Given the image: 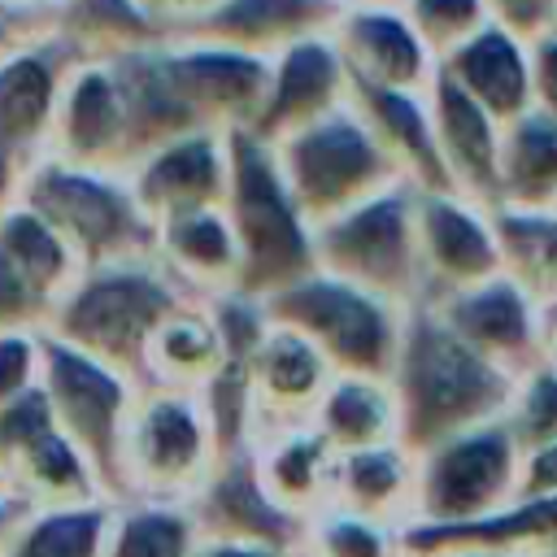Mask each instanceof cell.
Instances as JSON below:
<instances>
[{"instance_id": "1", "label": "cell", "mask_w": 557, "mask_h": 557, "mask_svg": "<svg viewBox=\"0 0 557 557\" xmlns=\"http://www.w3.org/2000/svg\"><path fill=\"white\" fill-rule=\"evenodd\" d=\"M387 383L396 396V444L418 457L457 431L505 418L518 379L457 339L431 305H409Z\"/></svg>"}, {"instance_id": "2", "label": "cell", "mask_w": 557, "mask_h": 557, "mask_svg": "<svg viewBox=\"0 0 557 557\" xmlns=\"http://www.w3.org/2000/svg\"><path fill=\"white\" fill-rule=\"evenodd\" d=\"M226 222L239 252L235 292L244 296H274L296 278L318 270L313 257V226L300 218L287 183L278 174L274 148L261 144L252 131H226Z\"/></svg>"}, {"instance_id": "3", "label": "cell", "mask_w": 557, "mask_h": 557, "mask_svg": "<svg viewBox=\"0 0 557 557\" xmlns=\"http://www.w3.org/2000/svg\"><path fill=\"white\" fill-rule=\"evenodd\" d=\"M183 287L161 270V261H122L83 270L65 296L52 305L44 335L96 357L100 366L126 374L144 387V357L148 339L165 313L183 305Z\"/></svg>"}, {"instance_id": "4", "label": "cell", "mask_w": 557, "mask_h": 557, "mask_svg": "<svg viewBox=\"0 0 557 557\" xmlns=\"http://www.w3.org/2000/svg\"><path fill=\"white\" fill-rule=\"evenodd\" d=\"M17 200L30 205L65 239L78 270L157 257V226L144 218L131 183L117 174L39 157L22 170Z\"/></svg>"}, {"instance_id": "5", "label": "cell", "mask_w": 557, "mask_h": 557, "mask_svg": "<svg viewBox=\"0 0 557 557\" xmlns=\"http://www.w3.org/2000/svg\"><path fill=\"white\" fill-rule=\"evenodd\" d=\"M261 309L274 326L305 335L335 374L366 379H392L409 313V305H396L322 270L296 278L292 287H278L261 300Z\"/></svg>"}, {"instance_id": "6", "label": "cell", "mask_w": 557, "mask_h": 557, "mask_svg": "<svg viewBox=\"0 0 557 557\" xmlns=\"http://www.w3.org/2000/svg\"><path fill=\"white\" fill-rule=\"evenodd\" d=\"M274 161L287 183V196L296 200L309 226H322L357 209L361 200L405 183L352 104H339L326 117L274 144Z\"/></svg>"}, {"instance_id": "7", "label": "cell", "mask_w": 557, "mask_h": 557, "mask_svg": "<svg viewBox=\"0 0 557 557\" xmlns=\"http://www.w3.org/2000/svg\"><path fill=\"white\" fill-rule=\"evenodd\" d=\"M39 387L48 396L57 426L70 435V444L91 466L104 500L109 505L131 500L122 440H126V418H131L139 387L126 374L100 366L96 357L61 344L44 331H39Z\"/></svg>"}, {"instance_id": "8", "label": "cell", "mask_w": 557, "mask_h": 557, "mask_svg": "<svg viewBox=\"0 0 557 557\" xmlns=\"http://www.w3.org/2000/svg\"><path fill=\"white\" fill-rule=\"evenodd\" d=\"M218 440L209 426V413L196 392L174 387H139L126 440H122V466L131 496L148 500H191L209 474L218 470Z\"/></svg>"}, {"instance_id": "9", "label": "cell", "mask_w": 557, "mask_h": 557, "mask_svg": "<svg viewBox=\"0 0 557 557\" xmlns=\"http://www.w3.org/2000/svg\"><path fill=\"white\" fill-rule=\"evenodd\" d=\"M313 257L322 274L357 283L396 305L422 300V265L413 239V187L396 183L357 209L313 226Z\"/></svg>"}, {"instance_id": "10", "label": "cell", "mask_w": 557, "mask_h": 557, "mask_svg": "<svg viewBox=\"0 0 557 557\" xmlns=\"http://www.w3.org/2000/svg\"><path fill=\"white\" fill-rule=\"evenodd\" d=\"M518 461H522V453L500 418L431 444L426 453L413 457L409 522L461 527V522H479V518L513 505Z\"/></svg>"}, {"instance_id": "11", "label": "cell", "mask_w": 557, "mask_h": 557, "mask_svg": "<svg viewBox=\"0 0 557 557\" xmlns=\"http://www.w3.org/2000/svg\"><path fill=\"white\" fill-rule=\"evenodd\" d=\"M0 479L30 509L104 500L91 466L57 426L39 383L0 409Z\"/></svg>"}, {"instance_id": "12", "label": "cell", "mask_w": 557, "mask_h": 557, "mask_svg": "<svg viewBox=\"0 0 557 557\" xmlns=\"http://www.w3.org/2000/svg\"><path fill=\"white\" fill-rule=\"evenodd\" d=\"M413 239L422 265L418 305L500 274L492 205H479L461 191H413Z\"/></svg>"}, {"instance_id": "13", "label": "cell", "mask_w": 557, "mask_h": 557, "mask_svg": "<svg viewBox=\"0 0 557 557\" xmlns=\"http://www.w3.org/2000/svg\"><path fill=\"white\" fill-rule=\"evenodd\" d=\"M426 305L444 318V326L457 339H466L474 352H483L492 366L509 370L513 379L544 357L540 300L509 274H492L474 287L448 292Z\"/></svg>"}, {"instance_id": "14", "label": "cell", "mask_w": 557, "mask_h": 557, "mask_svg": "<svg viewBox=\"0 0 557 557\" xmlns=\"http://www.w3.org/2000/svg\"><path fill=\"white\" fill-rule=\"evenodd\" d=\"M352 83L383 91H426L435 83V52L418 39L396 0H348L331 30Z\"/></svg>"}, {"instance_id": "15", "label": "cell", "mask_w": 557, "mask_h": 557, "mask_svg": "<svg viewBox=\"0 0 557 557\" xmlns=\"http://www.w3.org/2000/svg\"><path fill=\"white\" fill-rule=\"evenodd\" d=\"M339 104H348L344 57H339L331 35H313V39H300V44H292V48H283L274 57L265 100H261L257 117L244 131H252L261 144L274 148L287 135H296L300 126L326 117Z\"/></svg>"}, {"instance_id": "16", "label": "cell", "mask_w": 557, "mask_h": 557, "mask_svg": "<svg viewBox=\"0 0 557 557\" xmlns=\"http://www.w3.org/2000/svg\"><path fill=\"white\" fill-rule=\"evenodd\" d=\"M348 0H222L205 17L170 30L165 39H187V44H213V48H235L252 57H278L283 48L331 35Z\"/></svg>"}, {"instance_id": "17", "label": "cell", "mask_w": 557, "mask_h": 557, "mask_svg": "<svg viewBox=\"0 0 557 557\" xmlns=\"http://www.w3.org/2000/svg\"><path fill=\"white\" fill-rule=\"evenodd\" d=\"M244 370L252 392V440L309 422L318 396L335 379V370L322 361V352L305 335L274 322L261 335V344L248 352Z\"/></svg>"}, {"instance_id": "18", "label": "cell", "mask_w": 557, "mask_h": 557, "mask_svg": "<svg viewBox=\"0 0 557 557\" xmlns=\"http://www.w3.org/2000/svg\"><path fill=\"white\" fill-rule=\"evenodd\" d=\"M44 157L65 161V165H83V170L117 174V161H122V100H117L109 61H74L70 65V74L61 83V100H57V113H52Z\"/></svg>"}, {"instance_id": "19", "label": "cell", "mask_w": 557, "mask_h": 557, "mask_svg": "<svg viewBox=\"0 0 557 557\" xmlns=\"http://www.w3.org/2000/svg\"><path fill=\"white\" fill-rule=\"evenodd\" d=\"M226 135L218 131H200L187 139H174L165 148H157L152 157H144L126 183L135 205L144 209V218L152 226H161L165 218L178 213H196V209H218L226 200Z\"/></svg>"}, {"instance_id": "20", "label": "cell", "mask_w": 557, "mask_h": 557, "mask_svg": "<svg viewBox=\"0 0 557 557\" xmlns=\"http://www.w3.org/2000/svg\"><path fill=\"white\" fill-rule=\"evenodd\" d=\"M70 65L74 61L52 39L17 44L0 57V152H9L22 170L48 148L52 113Z\"/></svg>"}, {"instance_id": "21", "label": "cell", "mask_w": 557, "mask_h": 557, "mask_svg": "<svg viewBox=\"0 0 557 557\" xmlns=\"http://www.w3.org/2000/svg\"><path fill=\"white\" fill-rule=\"evenodd\" d=\"M426 109H431V126H435V144L448 170L453 191L479 200V205H496V183H500V122L474 104L461 87H453L440 70L435 83L426 87Z\"/></svg>"}, {"instance_id": "22", "label": "cell", "mask_w": 557, "mask_h": 557, "mask_svg": "<svg viewBox=\"0 0 557 557\" xmlns=\"http://www.w3.org/2000/svg\"><path fill=\"white\" fill-rule=\"evenodd\" d=\"M440 74L461 87L474 104H483L500 126L535 104L531 87V44L496 22L440 57Z\"/></svg>"}, {"instance_id": "23", "label": "cell", "mask_w": 557, "mask_h": 557, "mask_svg": "<svg viewBox=\"0 0 557 557\" xmlns=\"http://www.w3.org/2000/svg\"><path fill=\"white\" fill-rule=\"evenodd\" d=\"M348 104L357 109V117L370 126V135L383 144V152L392 157V165L400 170V178L413 191H453L440 144H435V126H431V109H426V91H383V87H366L348 78Z\"/></svg>"}, {"instance_id": "24", "label": "cell", "mask_w": 557, "mask_h": 557, "mask_svg": "<svg viewBox=\"0 0 557 557\" xmlns=\"http://www.w3.org/2000/svg\"><path fill=\"white\" fill-rule=\"evenodd\" d=\"M200 535H226V540H261V544H278L292 548L300 544V518L283 513L257 483L252 474V457H222L218 470L209 474V483L187 500Z\"/></svg>"}, {"instance_id": "25", "label": "cell", "mask_w": 557, "mask_h": 557, "mask_svg": "<svg viewBox=\"0 0 557 557\" xmlns=\"http://www.w3.org/2000/svg\"><path fill=\"white\" fill-rule=\"evenodd\" d=\"M252 457V474L261 483V492L292 518H309L313 509L331 505V479H335V448L309 426H283L270 431L261 440H252L248 448Z\"/></svg>"}, {"instance_id": "26", "label": "cell", "mask_w": 557, "mask_h": 557, "mask_svg": "<svg viewBox=\"0 0 557 557\" xmlns=\"http://www.w3.org/2000/svg\"><path fill=\"white\" fill-rule=\"evenodd\" d=\"M157 261L178 287H196L200 300L218 292H235L239 252L226 222V209H196L165 218L157 226Z\"/></svg>"}, {"instance_id": "27", "label": "cell", "mask_w": 557, "mask_h": 557, "mask_svg": "<svg viewBox=\"0 0 557 557\" xmlns=\"http://www.w3.org/2000/svg\"><path fill=\"white\" fill-rule=\"evenodd\" d=\"M448 548H509V553H535L557 548V496L544 500H513L479 522L461 527H400V553L440 557Z\"/></svg>"}, {"instance_id": "28", "label": "cell", "mask_w": 557, "mask_h": 557, "mask_svg": "<svg viewBox=\"0 0 557 557\" xmlns=\"http://www.w3.org/2000/svg\"><path fill=\"white\" fill-rule=\"evenodd\" d=\"M331 505L405 527L413 509V453L396 440L357 453H335Z\"/></svg>"}, {"instance_id": "29", "label": "cell", "mask_w": 557, "mask_h": 557, "mask_svg": "<svg viewBox=\"0 0 557 557\" xmlns=\"http://www.w3.org/2000/svg\"><path fill=\"white\" fill-rule=\"evenodd\" d=\"M226 352L213 331V318L205 300L178 305L174 313L161 318V326L148 339L144 357V387H174V392H200L218 370Z\"/></svg>"}, {"instance_id": "30", "label": "cell", "mask_w": 557, "mask_h": 557, "mask_svg": "<svg viewBox=\"0 0 557 557\" xmlns=\"http://www.w3.org/2000/svg\"><path fill=\"white\" fill-rule=\"evenodd\" d=\"M309 426L335 448V453H357L374 444L396 440V396L387 379H366V374H335L326 392L313 405Z\"/></svg>"}, {"instance_id": "31", "label": "cell", "mask_w": 557, "mask_h": 557, "mask_svg": "<svg viewBox=\"0 0 557 557\" xmlns=\"http://www.w3.org/2000/svg\"><path fill=\"white\" fill-rule=\"evenodd\" d=\"M496 205H557V117L527 109L500 131Z\"/></svg>"}, {"instance_id": "32", "label": "cell", "mask_w": 557, "mask_h": 557, "mask_svg": "<svg viewBox=\"0 0 557 557\" xmlns=\"http://www.w3.org/2000/svg\"><path fill=\"white\" fill-rule=\"evenodd\" d=\"M500 274L522 283L540 305L557 296V205H492Z\"/></svg>"}, {"instance_id": "33", "label": "cell", "mask_w": 557, "mask_h": 557, "mask_svg": "<svg viewBox=\"0 0 557 557\" xmlns=\"http://www.w3.org/2000/svg\"><path fill=\"white\" fill-rule=\"evenodd\" d=\"M0 261L30 287L39 292L48 305H57L65 296V287L83 274L74 252L65 248V239L22 200H13L0 213Z\"/></svg>"}, {"instance_id": "34", "label": "cell", "mask_w": 557, "mask_h": 557, "mask_svg": "<svg viewBox=\"0 0 557 557\" xmlns=\"http://www.w3.org/2000/svg\"><path fill=\"white\" fill-rule=\"evenodd\" d=\"M200 522L183 500H148L131 496L109 505L104 557H196Z\"/></svg>"}, {"instance_id": "35", "label": "cell", "mask_w": 557, "mask_h": 557, "mask_svg": "<svg viewBox=\"0 0 557 557\" xmlns=\"http://www.w3.org/2000/svg\"><path fill=\"white\" fill-rule=\"evenodd\" d=\"M109 531V500L87 505H44L22 509L9 527L0 557H104Z\"/></svg>"}, {"instance_id": "36", "label": "cell", "mask_w": 557, "mask_h": 557, "mask_svg": "<svg viewBox=\"0 0 557 557\" xmlns=\"http://www.w3.org/2000/svg\"><path fill=\"white\" fill-rule=\"evenodd\" d=\"M296 557H400V527L344 505H322L305 518Z\"/></svg>"}, {"instance_id": "37", "label": "cell", "mask_w": 557, "mask_h": 557, "mask_svg": "<svg viewBox=\"0 0 557 557\" xmlns=\"http://www.w3.org/2000/svg\"><path fill=\"white\" fill-rule=\"evenodd\" d=\"M500 422L509 426L518 453H531V448L557 440V361L540 357L531 370L518 374Z\"/></svg>"}, {"instance_id": "38", "label": "cell", "mask_w": 557, "mask_h": 557, "mask_svg": "<svg viewBox=\"0 0 557 557\" xmlns=\"http://www.w3.org/2000/svg\"><path fill=\"white\" fill-rule=\"evenodd\" d=\"M396 4L418 30V39L435 52V61L492 22L483 0H396Z\"/></svg>"}, {"instance_id": "39", "label": "cell", "mask_w": 557, "mask_h": 557, "mask_svg": "<svg viewBox=\"0 0 557 557\" xmlns=\"http://www.w3.org/2000/svg\"><path fill=\"white\" fill-rule=\"evenodd\" d=\"M39 383V331L0 335V409Z\"/></svg>"}, {"instance_id": "40", "label": "cell", "mask_w": 557, "mask_h": 557, "mask_svg": "<svg viewBox=\"0 0 557 557\" xmlns=\"http://www.w3.org/2000/svg\"><path fill=\"white\" fill-rule=\"evenodd\" d=\"M52 305L30 292L4 261H0V335H17V331H44Z\"/></svg>"}, {"instance_id": "41", "label": "cell", "mask_w": 557, "mask_h": 557, "mask_svg": "<svg viewBox=\"0 0 557 557\" xmlns=\"http://www.w3.org/2000/svg\"><path fill=\"white\" fill-rule=\"evenodd\" d=\"M483 4L496 26L522 35L527 44H535L557 26V0H483Z\"/></svg>"}, {"instance_id": "42", "label": "cell", "mask_w": 557, "mask_h": 557, "mask_svg": "<svg viewBox=\"0 0 557 557\" xmlns=\"http://www.w3.org/2000/svg\"><path fill=\"white\" fill-rule=\"evenodd\" d=\"M544 496H557V440L522 453V461H518L513 500H544Z\"/></svg>"}, {"instance_id": "43", "label": "cell", "mask_w": 557, "mask_h": 557, "mask_svg": "<svg viewBox=\"0 0 557 557\" xmlns=\"http://www.w3.org/2000/svg\"><path fill=\"white\" fill-rule=\"evenodd\" d=\"M531 87H535V109L557 117V30L531 44Z\"/></svg>"}, {"instance_id": "44", "label": "cell", "mask_w": 557, "mask_h": 557, "mask_svg": "<svg viewBox=\"0 0 557 557\" xmlns=\"http://www.w3.org/2000/svg\"><path fill=\"white\" fill-rule=\"evenodd\" d=\"M135 4L161 26V35H170V30H178V26L196 22V17H205V13L218 9L222 0H135Z\"/></svg>"}, {"instance_id": "45", "label": "cell", "mask_w": 557, "mask_h": 557, "mask_svg": "<svg viewBox=\"0 0 557 557\" xmlns=\"http://www.w3.org/2000/svg\"><path fill=\"white\" fill-rule=\"evenodd\" d=\"M196 557H296L292 548L261 544V540H226V535H200Z\"/></svg>"}, {"instance_id": "46", "label": "cell", "mask_w": 557, "mask_h": 557, "mask_svg": "<svg viewBox=\"0 0 557 557\" xmlns=\"http://www.w3.org/2000/svg\"><path fill=\"white\" fill-rule=\"evenodd\" d=\"M17 187H22V165L9 152H0V213L17 200Z\"/></svg>"}, {"instance_id": "47", "label": "cell", "mask_w": 557, "mask_h": 557, "mask_svg": "<svg viewBox=\"0 0 557 557\" xmlns=\"http://www.w3.org/2000/svg\"><path fill=\"white\" fill-rule=\"evenodd\" d=\"M540 335H544V357L557 361V296L540 305Z\"/></svg>"}, {"instance_id": "48", "label": "cell", "mask_w": 557, "mask_h": 557, "mask_svg": "<svg viewBox=\"0 0 557 557\" xmlns=\"http://www.w3.org/2000/svg\"><path fill=\"white\" fill-rule=\"evenodd\" d=\"M22 509H26V505H22V500H17L13 492H0V544H4L9 527H13L17 518H22Z\"/></svg>"}, {"instance_id": "49", "label": "cell", "mask_w": 557, "mask_h": 557, "mask_svg": "<svg viewBox=\"0 0 557 557\" xmlns=\"http://www.w3.org/2000/svg\"><path fill=\"white\" fill-rule=\"evenodd\" d=\"M440 557H522V553H509V548H448Z\"/></svg>"}, {"instance_id": "50", "label": "cell", "mask_w": 557, "mask_h": 557, "mask_svg": "<svg viewBox=\"0 0 557 557\" xmlns=\"http://www.w3.org/2000/svg\"><path fill=\"white\" fill-rule=\"evenodd\" d=\"M17 44H22V39H17V35H13V26L0 17V57H4V52H13Z\"/></svg>"}, {"instance_id": "51", "label": "cell", "mask_w": 557, "mask_h": 557, "mask_svg": "<svg viewBox=\"0 0 557 557\" xmlns=\"http://www.w3.org/2000/svg\"><path fill=\"white\" fill-rule=\"evenodd\" d=\"M522 557H557V548H535V553H522Z\"/></svg>"}, {"instance_id": "52", "label": "cell", "mask_w": 557, "mask_h": 557, "mask_svg": "<svg viewBox=\"0 0 557 557\" xmlns=\"http://www.w3.org/2000/svg\"><path fill=\"white\" fill-rule=\"evenodd\" d=\"M400 557H418V553H400Z\"/></svg>"}, {"instance_id": "53", "label": "cell", "mask_w": 557, "mask_h": 557, "mask_svg": "<svg viewBox=\"0 0 557 557\" xmlns=\"http://www.w3.org/2000/svg\"><path fill=\"white\" fill-rule=\"evenodd\" d=\"M0 492H9V487H4V479H0Z\"/></svg>"}, {"instance_id": "54", "label": "cell", "mask_w": 557, "mask_h": 557, "mask_svg": "<svg viewBox=\"0 0 557 557\" xmlns=\"http://www.w3.org/2000/svg\"><path fill=\"white\" fill-rule=\"evenodd\" d=\"M553 30H557V26H553Z\"/></svg>"}]
</instances>
